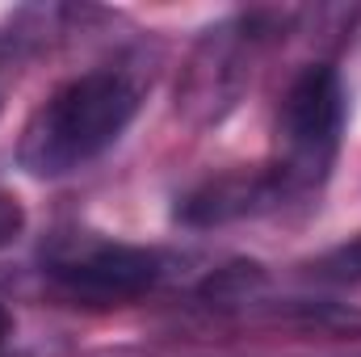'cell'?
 <instances>
[{"label": "cell", "instance_id": "9", "mask_svg": "<svg viewBox=\"0 0 361 357\" xmlns=\"http://www.w3.org/2000/svg\"><path fill=\"white\" fill-rule=\"evenodd\" d=\"M21 231H25V206L8 189H0V253L13 248L21 240Z\"/></svg>", "mask_w": 361, "mask_h": 357}, {"label": "cell", "instance_id": "8", "mask_svg": "<svg viewBox=\"0 0 361 357\" xmlns=\"http://www.w3.org/2000/svg\"><path fill=\"white\" fill-rule=\"evenodd\" d=\"M307 277L315 282H328V286H357L361 282V231L341 240L336 248L319 253L311 265H307Z\"/></svg>", "mask_w": 361, "mask_h": 357}, {"label": "cell", "instance_id": "4", "mask_svg": "<svg viewBox=\"0 0 361 357\" xmlns=\"http://www.w3.org/2000/svg\"><path fill=\"white\" fill-rule=\"evenodd\" d=\"M47 273L63 298L76 307H126L160 286L169 257L160 248L122 244V240H80L59 248Z\"/></svg>", "mask_w": 361, "mask_h": 357}, {"label": "cell", "instance_id": "11", "mask_svg": "<svg viewBox=\"0 0 361 357\" xmlns=\"http://www.w3.org/2000/svg\"><path fill=\"white\" fill-rule=\"evenodd\" d=\"M4 51H8V42H4V38H0V68H4Z\"/></svg>", "mask_w": 361, "mask_h": 357}, {"label": "cell", "instance_id": "3", "mask_svg": "<svg viewBox=\"0 0 361 357\" xmlns=\"http://www.w3.org/2000/svg\"><path fill=\"white\" fill-rule=\"evenodd\" d=\"M294 17L298 13L290 8H248V13H231L219 25H210L197 38V47L189 51V63L180 68L177 114H185L193 126L223 122L252 76L257 47H265L273 34H281Z\"/></svg>", "mask_w": 361, "mask_h": 357}, {"label": "cell", "instance_id": "2", "mask_svg": "<svg viewBox=\"0 0 361 357\" xmlns=\"http://www.w3.org/2000/svg\"><path fill=\"white\" fill-rule=\"evenodd\" d=\"M345 131V80L332 63H307L277 105V173L290 198L319 189L341 152Z\"/></svg>", "mask_w": 361, "mask_h": 357}, {"label": "cell", "instance_id": "7", "mask_svg": "<svg viewBox=\"0 0 361 357\" xmlns=\"http://www.w3.org/2000/svg\"><path fill=\"white\" fill-rule=\"evenodd\" d=\"M273 315L302 328V332L361 337V307H345V303H332V298H294V303H281Z\"/></svg>", "mask_w": 361, "mask_h": 357}, {"label": "cell", "instance_id": "6", "mask_svg": "<svg viewBox=\"0 0 361 357\" xmlns=\"http://www.w3.org/2000/svg\"><path fill=\"white\" fill-rule=\"evenodd\" d=\"M269 290V269L261 261H227V265L210 269L197 282V303L214 307V311H240V307H257L265 303Z\"/></svg>", "mask_w": 361, "mask_h": 357}, {"label": "cell", "instance_id": "10", "mask_svg": "<svg viewBox=\"0 0 361 357\" xmlns=\"http://www.w3.org/2000/svg\"><path fill=\"white\" fill-rule=\"evenodd\" d=\"M8 337H13V315H8V307L0 303V345H4Z\"/></svg>", "mask_w": 361, "mask_h": 357}, {"label": "cell", "instance_id": "5", "mask_svg": "<svg viewBox=\"0 0 361 357\" xmlns=\"http://www.w3.org/2000/svg\"><path fill=\"white\" fill-rule=\"evenodd\" d=\"M286 202H290V193L281 189L273 169H257V173L235 169V173H219V177H206L202 185L185 189L177 198V223H185V227H227L240 219L269 214Z\"/></svg>", "mask_w": 361, "mask_h": 357}, {"label": "cell", "instance_id": "1", "mask_svg": "<svg viewBox=\"0 0 361 357\" xmlns=\"http://www.w3.org/2000/svg\"><path fill=\"white\" fill-rule=\"evenodd\" d=\"M143 105V85L130 68H92L59 89L25 118L17 139V164L38 181L80 173L105 156Z\"/></svg>", "mask_w": 361, "mask_h": 357}, {"label": "cell", "instance_id": "12", "mask_svg": "<svg viewBox=\"0 0 361 357\" xmlns=\"http://www.w3.org/2000/svg\"><path fill=\"white\" fill-rule=\"evenodd\" d=\"M357 357H361V353H357Z\"/></svg>", "mask_w": 361, "mask_h": 357}]
</instances>
